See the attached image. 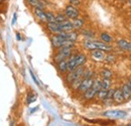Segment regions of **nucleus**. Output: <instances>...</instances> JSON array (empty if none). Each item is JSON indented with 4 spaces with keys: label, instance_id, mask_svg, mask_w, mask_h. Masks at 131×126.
I'll return each mask as SVG.
<instances>
[{
    "label": "nucleus",
    "instance_id": "obj_1",
    "mask_svg": "<svg viewBox=\"0 0 131 126\" xmlns=\"http://www.w3.org/2000/svg\"><path fill=\"white\" fill-rule=\"evenodd\" d=\"M82 47L86 50H92V49H102L106 52H114V47L112 45L105 44L101 41L100 39H84L82 43Z\"/></svg>",
    "mask_w": 131,
    "mask_h": 126
},
{
    "label": "nucleus",
    "instance_id": "obj_2",
    "mask_svg": "<svg viewBox=\"0 0 131 126\" xmlns=\"http://www.w3.org/2000/svg\"><path fill=\"white\" fill-rule=\"evenodd\" d=\"M75 51V48H70V47H59L57 49H54V52H53V56H52V63L58 64L64 60L69 59L73 52Z\"/></svg>",
    "mask_w": 131,
    "mask_h": 126
},
{
    "label": "nucleus",
    "instance_id": "obj_3",
    "mask_svg": "<svg viewBox=\"0 0 131 126\" xmlns=\"http://www.w3.org/2000/svg\"><path fill=\"white\" fill-rule=\"evenodd\" d=\"M84 69H85V66H80V67H77L75 70L68 72L64 76V81H65L66 85L69 86L73 81L79 79V78H82Z\"/></svg>",
    "mask_w": 131,
    "mask_h": 126
},
{
    "label": "nucleus",
    "instance_id": "obj_4",
    "mask_svg": "<svg viewBox=\"0 0 131 126\" xmlns=\"http://www.w3.org/2000/svg\"><path fill=\"white\" fill-rule=\"evenodd\" d=\"M50 45L53 49H57L59 47L63 46L64 41L67 39V32H61L60 33H54V34H50Z\"/></svg>",
    "mask_w": 131,
    "mask_h": 126
},
{
    "label": "nucleus",
    "instance_id": "obj_5",
    "mask_svg": "<svg viewBox=\"0 0 131 126\" xmlns=\"http://www.w3.org/2000/svg\"><path fill=\"white\" fill-rule=\"evenodd\" d=\"M115 46L118 49L124 51V52H129L131 54V39L129 38H118L115 40Z\"/></svg>",
    "mask_w": 131,
    "mask_h": 126
},
{
    "label": "nucleus",
    "instance_id": "obj_6",
    "mask_svg": "<svg viewBox=\"0 0 131 126\" xmlns=\"http://www.w3.org/2000/svg\"><path fill=\"white\" fill-rule=\"evenodd\" d=\"M63 12L65 13L67 18L71 19V20H73V19H75V18H77V17H79L81 15V11L79 10V8L77 6L72 5V4H68L65 7Z\"/></svg>",
    "mask_w": 131,
    "mask_h": 126
},
{
    "label": "nucleus",
    "instance_id": "obj_7",
    "mask_svg": "<svg viewBox=\"0 0 131 126\" xmlns=\"http://www.w3.org/2000/svg\"><path fill=\"white\" fill-rule=\"evenodd\" d=\"M96 78V77H95ZM95 78H88V79H83L82 83L79 87V89L77 90L76 93H78L79 95H82L83 93H85L87 90H89L90 88H92L93 86V82H94V79Z\"/></svg>",
    "mask_w": 131,
    "mask_h": 126
},
{
    "label": "nucleus",
    "instance_id": "obj_8",
    "mask_svg": "<svg viewBox=\"0 0 131 126\" xmlns=\"http://www.w3.org/2000/svg\"><path fill=\"white\" fill-rule=\"evenodd\" d=\"M103 115L105 117H107V118L118 119V118H124V117H126L127 113L125 111H122V110H110V111L104 112Z\"/></svg>",
    "mask_w": 131,
    "mask_h": 126
},
{
    "label": "nucleus",
    "instance_id": "obj_9",
    "mask_svg": "<svg viewBox=\"0 0 131 126\" xmlns=\"http://www.w3.org/2000/svg\"><path fill=\"white\" fill-rule=\"evenodd\" d=\"M106 51L102 49H92L90 50V57L95 62H104V59L106 57Z\"/></svg>",
    "mask_w": 131,
    "mask_h": 126
},
{
    "label": "nucleus",
    "instance_id": "obj_10",
    "mask_svg": "<svg viewBox=\"0 0 131 126\" xmlns=\"http://www.w3.org/2000/svg\"><path fill=\"white\" fill-rule=\"evenodd\" d=\"M32 14L35 16V18L37 19L38 22L46 24L48 22L47 20V16H46V9H41V8H32Z\"/></svg>",
    "mask_w": 131,
    "mask_h": 126
},
{
    "label": "nucleus",
    "instance_id": "obj_11",
    "mask_svg": "<svg viewBox=\"0 0 131 126\" xmlns=\"http://www.w3.org/2000/svg\"><path fill=\"white\" fill-rule=\"evenodd\" d=\"M113 101H114L115 105H122L125 102H127L124 98V95L121 91L120 87H116L114 91V95H113Z\"/></svg>",
    "mask_w": 131,
    "mask_h": 126
},
{
    "label": "nucleus",
    "instance_id": "obj_12",
    "mask_svg": "<svg viewBox=\"0 0 131 126\" xmlns=\"http://www.w3.org/2000/svg\"><path fill=\"white\" fill-rule=\"evenodd\" d=\"M45 28L46 30L49 32V34H54V33H60L62 32L60 28V24L56 21L53 22H47L45 24Z\"/></svg>",
    "mask_w": 131,
    "mask_h": 126
},
{
    "label": "nucleus",
    "instance_id": "obj_13",
    "mask_svg": "<svg viewBox=\"0 0 131 126\" xmlns=\"http://www.w3.org/2000/svg\"><path fill=\"white\" fill-rule=\"evenodd\" d=\"M99 39L105 44H108V45H112L113 43L115 41V38L114 36L109 33L107 32H102L99 33Z\"/></svg>",
    "mask_w": 131,
    "mask_h": 126
},
{
    "label": "nucleus",
    "instance_id": "obj_14",
    "mask_svg": "<svg viewBox=\"0 0 131 126\" xmlns=\"http://www.w3.org/2000/svg\"><path fill=\"white\" fill-rule=\"evenodd\" d=\"M96 95H97V91H95L93 88H90L89 90H87L85 93H83L81 96L84 101H87V102H90V101H93L96 99Z\"/></svg>",
    "mask_w": 131,
    "mask_h": 126
},
{
    "label": "nucleus",
    "instance_id": "obj_15",
    "mask_svg": "<svg viewBox=\"0 0 131 126\" xmlns=\"http://www.w3.org/2000/svg\"><path fill=\"white\" fill-rule=\"evenodd\" d=\"M67 60H68V59H67ZM67 60H64V61H62V62H60V63L56 64L57 71H58L59 74L62 75V76H65L66 74L69 72V70H68V61H67Z\"/></svg>",
    "mask_w": 131,
    "mask_h": 126
},
{
    "label": "nucleus",
    "instance_id": "obj_16",
    "mask_svg": "<svg viewBox=\"0 0 131 126\" xmlns=\"http://www.w3.org/2000/svg\"><path fill=\"white\" fill-rule=\"evenodd\" d=\"M114 73L109 68H102L99 72V77L101 79H113Z\"/></svg>",
    "mask_w": 131,
    "mask_h": 126
},
{
    "label": "nucleus",
    "instance_id": "obj_17",
    "mask_svg": "<svg viewBox=\"0 0 131 126\" xmlns=\"http://www.w3.org/2000/svg\"><path fill=\"white\" fill-rule=\"evenodd\" d=\"M80 34L85 39H94L96 37V32L91 28H82L80 30Z\"/></svg>",
    "mask_w": 131,
    "mask_h": 126
},
{
    "label": "nucleus",
    "instance_id": "obj_18",
    "mask_svg": "<svg viewBox=\"0 0 131 126\" xmlns=\"http://www.w3.org/2000/svg\"><path fill=\"white\" fill-rule=\"evenodd\" d=\"M72 22H73L74 29L80 32L83 27H84V25H85V23H86V20H85V18H83V17H80V16H79V17L73 19Z\"/></svg>",
    "mask_w": 131,
    "mask_h": 126
},
{
    "label": "nucleus",
    "instance_id": "obj_19",
    "mask_svg": "<svg viewBox=\"0 0 131 126\" xmlns=\"http://www.w3.org/2000/svg\"><path fill=\"white\" fill-rule=\"evenodd\" d=\"M60 24V28L62 32H72L74 30V26H73V22L71 19H66L65 21L59 23Z\"/></svg>",
    "mask_w": 131,
    "mask_h": 126
},
{
    "label": "nucleus",
    "instance_id": "obj_20",
    "mask_svg": "<svg viewBox=\"0 0 131 126\" xmlns=\"http://www.w3.org/2000/svg\"><path fill=\"white\" fill-rule=\"evenodd\" d=\"M120 88H121V91H122V93H123V95H124L125 100H126V101L131 100V90H130V88L128 87V85H127L126 81L121 83Z\"/></svg>",
    "mask_w": 131,
    "mask_h": 126
},
{
    "label": "nucleus",
    "instance_id": "obj_21",
    "mask_svg": "<svg viewBox=\"0 0 131 126\" xmlns=\"http://www.w3.org/2000/svg\"><path fill=\"white\" fill-rule=\"evenodd\" d=\"M76 61H77L78 67L85 66L87 64V62H88V57H87L86 54L81 52V51H78V52H76Z\"/></svg>",
    "mask_w": 131,
    "mask_h": 126
},
{
    "label": "nucleus",
    "instance_id": "obj_22",
    "mask_svg": "<svg viewBox=\"0 0 131 126\" xmlns=\"http://www.w3.org/2000/svg\"><path fill=\"white\" fill-rule=\"evenodd\" d=\"M26 3H27L31 8H41V9H46V3L42 2L41 0H26Z\"/></svg>",
    "mask_w": 131,
    "mask_h": 126
},
{
    "label": "nucleus",
    "instance_id": "obj_23",
    "mask_svg": "<svg viewBox=\"0 0 131 126\" xmlns=\"http://www.w3.org/2000/svg\"><path fill=\"white\" fill-rule=\"evenodd\" d=\"M104 63L108 64V65H114L115 63H117V57L116 55L113 52H107L106 57L104 59Z\"/></svg>",
    "mask_w": 131,
    "mask_h": 126
},
{
    "label": "nucleus",
    "instance_id": "obj_24",
    "mask_svg": "<svg viewBox=\"0 0 131 126\" xmlns=\"http://www.w3.org/2000/svg\"><path fill=\"white\" fill-rule=\"evenodd\" d=\"M79 36H80V32L78 30H72V32H67V39L68 40H72V41H75L77 43V40L79 39Z\"/></svg>",
    "mask_w": 131,
    "mask_h": 126
},
{
    "label": "nucleus",
    "instance_id": "obj_25",
    "mask_svg": "<svg viewBox=\"0 0 131 126\" xmlns=\"http://www.w3.org/2000/svg\"><path fill=\"white\" fill-rule=\"evenodd\" d=\"M82 80H83V78H79V79L73 81V82L69 85V88L71 89L72 92H74V93L77 92V90L79 89V87H80V85H81V83H82Z\"/></svg>",
    "mask_w": 131,
    "mask_h": 126
},
{
    "label": "nucleus",
    "instance_id": "obj_26",
    "mask_svg": "<svg viewBox=\"0 0 131 126\" xmlns=\"http://www.w3.org/2000/svg\"><path fill=\"white\" fill-rule=\"evenodd\" d=\"M83 79H88V78H95V73H94V71L90 68V67H88V68H86L85 67V69H84V72H83V76H82Z\"/></svg>",
    "mask_w": 131,
    "mask_h": 126
},
{
    "label": "nucleus",
    "instance_id": "obj_27",
    "mask_svg": "<svg viewBox=\"0 0 131 126\" xmlns=\"http://www.w3.org/2000/svg\"><path fill=\"white\" fill-rule=\"evenodd\" d=\"M92 88H93L95 91H97V93H98L99 90L102 89V79H101L100 77H96V78L94 79Z\"/></svg>",
    "mask_w": 131,
    "mask_h": 126
},
{
    "label": "nucleus",
    "instance_id": "obj_28",
    "mask_svg": "<svg viewBox=\"0 0 131 126\" xmlns=\"http://www.w3.org/2000/svg\"><path fill=\"white\" fill-rule=\"evenodd\" d=\"M113 85L112 79H102V89L109 90Z\"/></svg>",
    "mask_w": 131,
    "mask_h": 126
},
{
    "label": "nucleus",
    "instance_id": "obj_29",
    "mask_svg": "<svg viewBox=\"0 0 131 126\" xmlns=\"http://www.w3.org/2000/svg\"><path fill=\"white\" fill-rule=\"evenodd\" d=\"M107 93H108V90H105V89L99 90L97 95H96V99L99 100V101H102L103 99H105L107 97Z\"/></svg>",
    "mask_w": 131,
    "mask_h": 126
},
{
    "label": "nucleus",
    "instance_id": "obj_30",
    "mask_svg": "<svg viewBox=\"0 0 131 126\" xmlns=\"http://www.w3.org/2000/svg\"><path fill=\"white\" fill-rule=\"evenodd\" d=\"M46 16H47L48 22H53V21H56V14L52 11L46 10Z\"/></svg>",
    "mask_w": 131,
    "mask_h": 126
},
{
    "label": "nucleus",
    "instance_id": "obj_31",
    "mask_svg": "<svg viewBox=\"0 0 131 126\" xmlns=\"http://www.w3.org/2000/svg\"><path fill=\"white\" fill-rule=\"evenodd\" d=\"M36 98H37V95L35 94V93H29V94L27 95V97H26V104L29 105V104L33 103L36 100Z\"/></svg>",
    "mask_w": 131,
    "mask_h": 126
},
{
    "label": "nucleus",
    "instance_id": "obj_32",
    "mask_svg": "<svg viewBox=\"0 0 131 126\" xmlns=\"http://www.w3.org/2000/svg\"><path fill=\"white\" fill-rule=\"evenodd\" d=\"M66 19H68V18H67V16L65 15L64 12H59V13L56 14V22H58V23H61V22L65 21Z\"/></svg>",
    "mask_w": 131,
    "mask_h": 126
},
{
    "label": "nucleus",
    "instance_id": "obj_33",
    "mask_svg": "<svg viewBox=\"0 0 131 126\" xmlns=\"http://www.w3.org/2000/svg\"><path fill=\"white\" fill-rule=\"evenodd\" d=\"M101 102H102V104H103L104 106H106V107H110V106L114 105V101H113L112 98H105V99H103Z\"/></svg>",
    "mask_w": 131,
    "mask_h": 126
},
{
    "label": "nucleus",
    "instance_id": "obj_34",
    "mask_svg": "<svg viewBox=\"0 0 131 126\" xmlns=\"http://www.w3.org/2000/svg\"><path fill=\"white\" fill-rule=\"evenodd\" d=\"M69 2H70V4L77 6V7H79L81 5V0H69Z\"/></svg>",
    "mask_w": 131,
    "mask_h": 126
},
{
    "label": "nucleus",
    "instance_id": "obj_35",
    "mask_svg": "<svg viewBox=\"0 0 131 126\" xmlns=\"http://www.w3.org/2000/svg\"><path fill=\"white\" fill-rule=\"evenodd\" d=\"M114 91H115V88H110L108 90V93H107V97L106 98H112L113 99V95H114Z\"/></svg>",
    "mask_w": 131,
    "mask_h": 126
},
{
    "label": "nucleus",
    "instance_id": "obj_36",
    "mask_svg": "<svg viewBox=\"0 0 131 126\" xmlns=\"http://www.w3.org/2000/svg\"><path fill=\"white\" fill-rule=\"evenodd\" d=\"M29 73H30V75H31V77H32L33 81H34V82L36 83V85H37L38 87H40V84H39V82L37 81V79H36V77H35V76L33 75V73H32V72H31V71H29Z\"/></svg>",
    "mask_w": 131,
    "mask_h": 126
},
{
    "label": "nucleus",
    "instance_id": "obj_37",
    "mask_svg": "<svg viewBox=\"0 0 131 126\" xmlns=\"http://www.w3.org/2000/svg\"><path fill=\"white\" fill-rule=\"evenodd\" d=\"M126 83H127V85H128V87L130 88V90H131V78H128V79L126 80Z\"/></svg>",
    "mask_w": 131,
    "mask_h": 126
},
{
    "label": "nucleus",
    "instance_id": "obj_38",
    "mask_svg": "<svg viewBox=\"0 0 131 126\" xmlns=\"http://www.w3.org/2000/svg\"><path fill=\"white\" fill-rule=\"evenodd\" d=\"M15 22H16V13L13 14V20H12V23H13V24H14Z\"/></svg>",
    "mask_w": 131,
    "mask_h": 126
},
{
    "label": "nucleus",
    "instance_id": "obj_39",
    "mask_svg": "<svg viewBox=\"0 0 131 126\" xmlns=\"http://www.w3.org/2000/svg\"><path fill=\"white\" fill-rule=\"evenodd\" d=\"M16 36H17V39H18V40H20V39H21V35H20L19 33H17Z\"/></svg>",
    "mask_w": 131,
    "mask_h": 126
},
{
    "label": "nucleus",
    "instance_id": "obj_40",
    "mask_svg": "<svg viewBox=\"0 0 131 126\" xmlns=\"http://www.w3.org/2000/svg\"><path fill=\"white\" fill-rule=\"evenodd\" d=\"M127 5H128V7H131V0L127 1Z\"/></svg>",
    "mask_w": 131,
    "mask_h": 126
},
{
    "label": "nucleus",
    "instance_id": "obj_41",
    "mask_svg": "<svg viewBox=\"0 0 131 126\" xmlns=\"http://www.w3.org/2000/svg\"><path fill=\"white\" fill-rule=\"evenodd\" d=\"M119 1H121V2H127L128 0H119Z\"/></svg>",
    "mask_w": 131,
    "mask_h": 126
},
{
    "label": "nucleus",
    "instance_id": "obj_42",
    "mask_svg": "<svg viewBox=\"0 0 131 126\" xmlns=\"http://www.w3.org/2000/svg\"><path fill=\"white\" fill-rule=\"evenodd\" d=\"M128 36H129V38L131 39V32H129V35H128Z\"/></svg>",
    "mask_w": 131,
    "mask_h": 126
},
{
    "label": "nucleus",
    "instance_id": "obj_43",
    "mask_svg": "<svg viewBox=\"0 0 131 126\" xmlns=\"http://www.w3.org/2000/svg\"><path fill=\"white\" fill-rule=\"evenodd\" d=\"M129 22H130V24H131V17H130V19H129Z\"/></svg>",
    "mask_w": 131,
    "mask_h": 126
},
{
    "label": "nucleus",
    "instance_id": "obj_44",
    "mask_svg": "<svg viewBox=\"0 0 131 126\" xmlns=\"http://www.w3.org/2000/svg\"><path fill=\"white\" fill-rule=\"evenodd\" d=\"M129 59H130V61H131V54H130V56H129Z\"/></svg>",
    "mask_w": 131,
    "mask_h": 126
},
{
    "label": "nucleus",
    "instance_id": "obj_45",
    "mask_svg": "<svg viewBox=\"0 0 131 126\" xmlns=\"http://www.w3.org/2000/svg\"><path fill=\"white\" fill-rule=\"evenodd\" d=\"M41 1H42V2H45V0H41ZM45 3H46V2H45Z\"/></svg>",
    "mask_w": 131,
    "mask_h": 126
},
{
    "label": "nucleus",
    "instance_id": "obj_46",
    "mask_svg": "<svg viewBox=\"0 0 131 126\" xmlns=\"http://www.w3.org/2000/svg\"><path fill=\"white\" fill-rule=\"evenodd\" d=\"M130 12H131V7H130Z\"/></svg>",
    "mask_w": 131,
    "mask_h": 126
}]
</instances>
